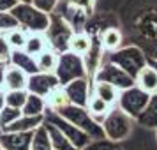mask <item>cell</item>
Segmentation results:
<instances>
[{
    "mask_svg": "<svg viewBox=\"0 0 157 150\" xmlns=\"http://www.w3.org/2000/svg\"><path fill=\"white\" fill-rule=\"evenodd\" d=\"M11 13L18 20L20 27L29 34H44L50 27V14L34 7V4L18 2Z\"/></svg>",
    "mask_w": 157,
    "mask_h": 150,
    "instance_id": "cell-1",
    "label": "cell"
},
{
    "mask_svg": "<svg viewBox=\"0 0 157 150\" xmlns=\"http://www.w3.org/2000/svg\"><path fill=\"white\" fill-rule=\"evenodd\" d=\"M57 113L60 117H64L65 120H69L71 124H74L76 127H79L81 131H85L92 140L106 138L104 131H102V125L94 120V117L88 113V110L85 106H76V104L69 102V104L62 106L60 110H57Z\"/></svg>",
    "mask_w": 157,
    "mask_h": 150,
    "instance_id": "cell-4",
    "label": "cell"
},
{
    "mask_svg": "<svg viewBox=\"0 0 157 150\" xmlns=\"http://www.w3.org/2000/svg\"><path fill=\"white\" fill-rule=\"evenodd\" d=\"M18 117H21V110L6 104V106L0 110V131H4L9 124H13Z\"/></svg>",
    "mask_w": 157,
    "mask_h": 150,
    "instance_id": "cell-31",
    "label": "cell"
},
{
    "mask_svg": "<svg viewBox=\"0 0 157 150\" xmlns=\"http://www.w3.org/2000/svg\"><path fill=\"white\" fill-rule=\"evenodd\" d=\"M44 122L57 125V127L67 136V140L79 150H83L88 143L92 141V138L86 134L85 131H81L79 127H76L74 124H71L69 120H65L64 117H60L57 111H53L50 108H46V111H44Z\"/></svg>",
    "mask_w": 157,
    "mask_h": 150,
    "instance_id": "cell-7",
    "label": "cell"
},
{
    "mask_svg": "<svg viewBox=\"0 0 157 150\" xmlns=\"http://www.w3.org/2000/svg\"><path fill=\"white\" fill-rule=\"evenodd\" d=\"M46 111V99L37 95V94H30L27 95V101L21 108L23 115H44Z\"/></svg>",
    "mask_w": 157,
    "mask_h": 150,
    "instance_id": "cell-25",
    "label": "cell"
},
{
    "mask_svg": "<svg viewBox=\"0 0 157 150\" xmlns=\"http://www.w3.org/2000/svg\"><path fill=\"white\" fill-rule=\"evenodd\" d=\"M138 32L145 43L148 44L150 60H157V11L155 13H147L140 18L138 21Z\"/></svg>",
    "mask_w": 157,
    "mask_h": 150,
    "instance_id": "cell-10",
    "label": "cell"
},
{
    "mask_svg": "<svg viewBox=\"0 0 157 150\" xmlns=\"http://www.w3.org/2000/svg\"><path fill=\"white\" fill-rule=\"evenodd\" d=\"M18 2H25V4H32V0H18Z\"/></svg>",
    "mask_w": 157,
    "mask_h": 150,
    "instance_id": "cell-40",
    "label": "cell"
},
{
    "mask_svg": "<svg viewBox=\"0 0 157 150\" xmlns=\"http://www.w3.org/2000/svg\"><path fill=\"white\" fill-rule=\"evenodd\" d=\"M90 46H92V39L83 34V32H74L71 37V41H69V48L67 50H71L72 53H76V55H81V57H85L88 50H90Z\"/></svg>",
    "mask_w": 157,
    "mask_h": 150,
    "instance_id": "cell-26",
    "label": "cell"
},
{
    "mask_svg": "<svg viewBox=\"0 0 157 150\" xmlns=\"http://www.w3.org/2000/svg\"><path fill=\"white\" fill-rule=\"evenodd\" d=\"M69 102H71V101H69V97H67V94H65L62 85H58L57 88H53V90L46 95V108H50L53 111L60 110L62 106L69 104Z\"/></svg>",
    "mask_w": 157,
    "mask_h": 150,
    "instance_id": "cell-28",
    "label": "cell"
},
{
    "mask_svg": "<svg viewBox=\"0 0 157 150\" xmlns=\"http://www.w3.org/2000/svg\"><path fill=\"white\" fill-rule=\"evenodd\" d=\"M18 4V0H0V11H11Z\"/></svg>",
    "mask_w": 157,
    "mask_h": 150,
    "instance_id": "cell-36",
    "label": "cell"
},
{
    "mask_svg": "<svg viewBox=\"0 0 157 150\" xmlns=\"http://www.w3.org/2000/svg\"><path fill=\"white\" fill-rule=\"evenodd\" d=\"M0 150H2V147H0Z\"/></svg>",
    "mask_w": 157,
    "mask_h": 150,
    "instance_id": "cell-42",
    "label": "cell"
},
{
    "mask_svg": "<svg viewBox=\"0 0 157 150\" xmlns=\"http://www.w3.org/2000/svg\"><path fill=\"white\" fill-rule=\"evenodd\" d=\"M34 131L25 133H2L0 131V147L4 150H30Z\"/></svg>",
    "mask_w": 157,
    "mask_h": 150,
    "instance_id": "cell-13",
    "label": "cell"
},
{
    "mask_svg": "<svg viewBox=\"0 0 157 150\" xmlns=\"http://www.w3.org/2000/svg\"><path fill=\"white\" fill-rule=\"evenodd\" d=\"M46 48H50V44H48V39H46L44 34H29L23 50L27 51V53H30L32 57H37Z\"/></svg>",
    "mask_w": 157,
    "mask_h": 150,
    "instance_id": "cell-27",
    "label": "cell"
},
{
    "mask_svg": "<svg viewBox=\"0 0 157 150\" xmlns=\"http://www.w3.org/2000/svg\"><path fill=\"white\" fill-rule=\"evenodd\" d=\"M6 39H7L9 46L13 50H23L25 43H27V32L18 27V29H13L9 32H6Z\"/></svg>",
    "mask_w": 157,
    "mask_h": 150,
    "instance_id": "cell-29",
    "label": "cell"
},
{
    "mask_svg": "<svg viewBox=\"0 0 157 150\" xmlns=\"http://www.w3.org/2000/svg\"><path fill=\"white\" fill-rule=\"evenodd\" d=\"M134 122L145 129H154V131L157 129V92L150 94L147 106L143 108V111L134 118Z\"/></svg>",
    "mask_w": 157,
    "mask_h": 150,
    "instance_id": "cell-15",
    "label": "cell"
},
{
    "mask_svg": "<svg viewBox=\"0 0 157 150\" xmlns=\"http://www.w3.org/2000/svg\"><path fill=\"white\" fill-rule=\"evenodd\" d=\"M148 62L154 65V67H155V71H157V60H150V58H148Z\"/></svg>",
    "mask_w": 157,
    "mask_h": 150,
    "instance_id": "cell-39",
    "label": "cell"
},
{
    "mask_svg": "<svg viewBox=\"0 0 157 150\" xmlns=\"http://www.w3.org/2000/svg\"><path fill=\"white\" fill-rule=\"evenodd\" d=\"M44 125L48 129V134L51 138V145H53V150H79L76 148L74 145H72L69 140H67V136L57 127V125H53V124H48V122H44Z\"/></svg>",
    "mask_w": 157,
    "mask_h": 150,
    "instance_id": "cell-20",
    "label": "cell"
},
{
    "mask_svg": "<svg viewBox=\"0 0 157 150\" xmlns=\"http://www.w3.org/2000/svg\"><path fill=\"white\" fill-rule=\"evenodd\" d=\"M6 106V92L4 90H0V110Z\"/></svg>",
    "mask_w": 157,
    "mask_h": 150,
    "instance_id": "cell-38",
    "label": "cell"
},
{
    "mask_svg": "<svg viewBox=\"0 0 157 150\" xmlns=\"http://www.w3.org/2000/svg\"><path fill=\"white\" fill-rule=\"evenodd\" d=\"M60 85L58 83V78L55 72H43L39 71L36 74H30L29 76V81H27V92L30 94H37V95H41L46 99V95L53 90V88H57Z\"/></svg>",
    "mask_w": 157,
    "mask_h": 150,
    "instance_id": "cell-11",
    "label": "cell"
},
{
    "mask_svg": "<svg viewBox=\"0 0 157 150\" xmlns=\"http://www.w3.org/2000/svg\"><path fill=\"white\" fill-rule=\"evenodd\" d=\"M18 27H20V23L11 11H0V34H6V32L18 29Z\"/></svg>",
    "mask_w": 157,
    "mask_h": 150,
    "instance_id": "cell-32",
    "label": "cell"
},
{
    "mask_svg": "<svg viewBox=\"0 0 157 150\" xmlns=\"http://www.w3.org/2000/svg\"><path fill=\"white\" fill-rule=\"evenodd\" d=\"M155 138H157V129H155Z\"/></svg>",
    "mask_w": 157,
    "mask_h": 150,
    "instance_id": "cell-41",
    "label": "cell"
},
{
    "mask_svg": "<svg viewBox=\"0 0 157 150\" xmlns=\"http://www.w3.org/2000/svg\"><path fill=\"white\" fill-rule=\"evenodd\" d=\"M64 90H65V94H67L69 101H71V104L86 108V102H88V97H90V92H92L88 78L72 79L67 85H64Z\"/></svg>",
    "mask_w": 157,
    "mask_h": 150,
    "instance_id": "cell-12",
    "label": "cell"
},
{
    "mask_svg": "<svg viewBox=\"0 0 157 150\" xmlns=\"http://www.w3.org/2000/svg\"><path fill=\"white\" fill-rule=\"evenodd\" d=\"M102 131L104 136L111 141L120 143L124 140H127L131 133H132V125H134V118L129 117L124 110L120 108H109V111L106 113L104 120H102Z\"/></svg>",
    "mask_w": 157,
    "mask_h": 150,
    "instance_id": "cell-3",
    "label": "cell"
},
{
    "mask_svg": "<svg viewBox=\"0 0 157 150\" xmlns=\"http://www.w3.org/2000/svg\"><path fill=\"white\" fill-rule=\"evenodd\" d=\"M55 74L58 78V83L64 87L69 81L76 78H88L85 65V58L81 55L72 53L71 50H65L62 53H58V62L55 67Z\"/></svg>",
    "mask_w": 157,
    "mask_h": 150,
    "instance_id": "cell-5",
    "label": "cell"
},
{
    "mask_svg": "<svg viewBox=\"0 0 157 150\" xmlns=\"http://www.w3.org/2000/svg\"><path fill=\"white\" fill-rule=\"evenodd\" d=\"M27 95H29L27 88H21V90H6V104L21 110L25 101H27Z\"/></svg>",
    "mask_w": 157,
    "mask_h": 150,
    "instance_id": "cell-30",
    "label": "cell"
},
{
    "mask_svg": "<svg viewBox=\"0 0 157 150\" xmlns=\"http://www.w3.org/2000/svg\"><path fill=\"white\" fill-rule=\"evenodd\" d=\"M92 90L95 95H99L101 99L106 101L108 104H115L118 99V94H120L117 87H113L111 83H106V81H94Z\"/></svg>",
    "mask_w": 157,
    "mask_h": 150,
    "instance_id": "cell-23",
    "label": "cell"
},
{
    "mask_svg": "<svg viewBox=\"0 0 157 150\" xmlns=\"http://www.w3.org/2000/svg\"><path fill=\"white\" fill-rule=\"evenodd\" d=\"M2 150H4V148H2Z\"/></svg>",
    "mask_w": 157,
    "mask_h": 150,
    "instance_id": "cell-43",
    "label": "cell"
},
{
    "mask_svg": "<svg viewBox=\"0 0 157 150\" xmlns=\"http://www.w3.org/2000/svg\"><path fill=\"white\" fill-rule=\"evenodd\" d=\"M122 41H124V37H122V32L118 29H115V27H108L102 34H101V46L108 51H113V50H118L122 46Z\"/></svg>",
    "mask_w": 157,
    "mask_h": 150,
    "instance_id": "cell-22",
    "label": "cell"
},
{
    "mask_svg": "<svg viewBox=\"0 0 157 150\" xmlns=\"http://www.w3.org/2000/svg\"><path fill=\"white\" fill-rule=\"evenodd\" d=\"M4 74H6V64H0V90L4 88Z\"/></svg>",
    "mask_w": 157,
    "mask_h": 150,
    "instance_id": "cell-37",
    "label": "cell"
},
{
    "mask_svg": "<svg viewBox=\"0 0 157 150\" xmlns=\"http://www.w3.org/2000/svg\"><path fill=\"white\" fill-rule=\"evenodd\" d=\"M44 122V115H23L18 117L13 124H9L2 133H25V131H34Z\"/></svg>",
    "mask_w": 157,
    "mask_h": 150,
    "instance_id": "cell-16",
    "label": "cell"
},
{
    "mask_svg": "<svg viewBox=\"0 0 157 150\" xmlns=\"http://www.w3.org/2000/svg\"><path fill=\"white\" fill-rule=\"evenodd\" d=\"M11 53H13V48L9 46L6 34H0V64H9Z\"/></svg>",
    "mask_w": 157,
    "mask_h": 150,
    "instance_id": "cell-34",
    "label": "cell"
},
{
    "mask_svg": "<svg viewBox=\"0 0 157 150\" xmlns=\"http://www.w3.org/2000/svg\"><path fill=\"white\" fill-rule=\"evenodd\" d=\"M134 81H136V85L140 87V88H143L145 92H148V94L157 92V71H155V67L150 64V62H147V65L138 72V76H136Z\"/></svg>",
    "mask_w": 157,
    "mask_h": 150,
    "instance_id": "cell-18",
    "label": "cell"
},
{
    "mask_svg": "<svg viewBox=\"0 0 157 150\" xmlns=\"http://www.w3.org/2000/svg\"><path fill=\"white\" fill-rule=\"evenodd\" d=\"M30 150H53L51 138H50V134H48V129H46V125H44V122L39 125V127L34 129Z\"/></svg>",
    "mask_w": 157,
    "mask_h": 150,
    "instance_id": "cell-21",
    "label": "cell"
},
{
    "mask_svg": "<svg viewBox=\"0 0 157 150\" xmlns=\"http://www.w3.org/2000/svg\"><path fill=\"white\" fill-rule=\"evenodd\" d=\"M83 150H122L117 141H111L108 138H101V140H92Z\"/></svg>",
    "mask_w": 157,
    "mask_h": 150,
    "instance_id": "cell-33",
    "label": "cell"
},
{
    "mask_svg": "<svg viewBox=\"0 0 157 150\" xmlns=\"http://www.w3.org/2000/svg\"><path fill=\"white\" fill-rule=\"evenodd\" d=\"M48 44L51 50H55L57 53H62L69 48V41H71L74 30L72 27L67 23L65 18H62L60 14H50V27L44 32Z\"/></svg>",
    "mask_w": 157,
    "mask_h": 150,
    "instance_id": "cell-6",
    "label": "cell"
},
{
    "mask_svg": "<svg viewBox=\"0 0 157 150\" xmlns=\"http://www.w3.org/2000/svg\"><path fill=\"white\" fill-rule=\"evenodd\" d=\"M29 74L23 72L20 67L13 64H6V74H4V88L6 90H21L27 88Z\"/></svg>",
    "mask_w": 157,
    "mask_h": 150,
    "instance_id": "cell-14",
    "label": "cell"
},
{
    "mask_svg": "<svg viewBox=\"0 0 157 150\" xmlns=\"http://www.w3.org/2000/svg\"><path fill=\"white\" fill-rule=\"evenodd\" d=\"M9 64L20 67V69H21L23 72H27L29 76H30V74H36V72H39L36 57H32V55H30V53H27L25 50H13Z\"/></svg>",
    "mask_w": 157,
    "mask_h": 150,
    "instance_id": "cell-17",
    "label": "cell"
},
{
    "mask_svg": "<svg viewBox=\"0 0 157 150\" xmlns=\"http://www.w3.org/2000/svg\"><path fill=\"white\" fill-rule=\"evenodd\" d=\"M148 99H150V94L145 92L143 88H140V87L134 83L132 87L120 90L117 102H118V108H120V110H124L129 117L136 118V117L143 111V108L147 106Z\"/></svg>",
    "mask_w": 157,
    "mask_h": 150,
    "instance_id": "cell-8",
    "label": "cell"
},
{
    "mask_svg": "<svg viewBox=\"0 0 157 150\" xmlns=\"http://www.w3.org/2000/svg\"><path fill=\"white\" fill-rule=\"evenodd\" d=\"M32 4H34V7H37L39 11L51 14V13L57 9L58 0H32Z\"/></svg>",
    "mask_w": 157,
    "mask_h": 150,
    "instance_id": "cell-35",
    "label": "cell"
},
{
    "mask_svg": "<svg viewBox=\"0 0 157 150\" xmlns=\"http://www.w3.org/2000/svg\"><path fill=\"white\" fill-rule=\"evenodd\" d=\"M109 108H111V104H108L106 101L101 99L99 95H95V94H92V95L88 97L86 110H88V113L92 115L94 120L97 122V124H102V120H104L106 113L109 111Z\"/></svg>",
    "mask_w": 157,
    "mask_h": 150,
    "instance_id": "cell-19",
    "label": "cell"
},
{
    "mask_svg": "<svg viewBox=\"0 0 157 150\" xmlns=\"http://www.w3.org/2000/svg\"><path fill=\"white\" fill-rule=\"evenodd\" d=\"M94 81H106V83H111L113 87H117L118 90H124V88H129L136 83L132 76H129L127 72L120 69L117 64L109 62V60H104V64H101L92 76Z\"/></svg>",
    "mask_w": 157,
    "mask_h": 150,
    "instance_id": "cell-9",
    "label": "cell"
},
{
    "mask_svg": "<svg viewBox=\"0 0 157 150\" xmlns=\"http://www.w3.org/2000/svg\"><path fill=\"white\" fill-rule=\"evenodd\" d=\"M36 62H37L39 71L55 72V67H57V62H58V53L55 50H51V48H46L36 57Z\"/></svg>",
    "mask_w": 157,
    "mask_h": 150,
    "instance_id": "cell-24",
    "label": "cell"
},
{
    "mask_svg": "<svg viewBox=\"0 0 157 150\" xmlns=\"http://www.w3.org/2000/svg\"><path fill=\"white\" fill-rule=\"evenodd\" d=\"M106 60L117 64L120 69H124L127 72L129 76H132L136 79L138 72L147 65L148 57L143 51V48H140V46H120L118 50L109 51Z\"/></svg>",
    "mask_w": 157,
    "mask_h": 150,
    "instance_id": "cell-2",
    "label": "cell"
}]
</instances>
